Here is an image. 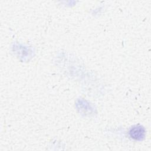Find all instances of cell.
Here are the masks:
<instances>
[{
    "label": "cell",
    "instance_id": "obj_1",
    "mask_svg": "<svg viewBox=\"0 0 151 151\" xmlns=\"http://www.w3.org/2000/svg\"><path fill=\"white\" fill-rule=\"evenodd\" d=\"M129 137L134 140H142L146 136V130L141 125H134L129 130Z\"/></svg>",
    "mask_w": 151,
    "mask_h": 151
}]
</instances>
